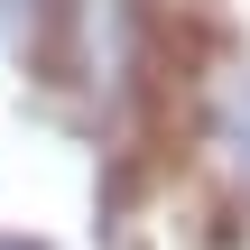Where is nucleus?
Masks as SVG:
<instances>
[{"instance_id":"obj_1","label":"nucleus","mask_w":250,"mask_h":250,"mask_svg":"<svg viewBox=\"0 0 250 250\" xmlns=\"http://www.w3.org/2000/svg\"><path fill=\"white\" fill-rule=\"evenodd\" d=\"M186 0H46L37 37H28V74L46 83V102L111 148H148L167 130V93L186 65Z\"/></svg>"},{"instance_id":"obj_3","label":"nucleus","mask_w":250,"mask_h":250,"mask_svg":"<svg viewBox=\"0 0 250 250\" xmlns=\"http://www.w3.org/2000/svg\"><path fill=\"white\" fill-rule=\"evenodd\" d=\"M37 19H46V0H0V46H9V56H28Z\"/></svg>"},{"instance_id":"obj_2","label":"nucleus","mask_w":250,"mask_h":250,"mask_svg":"<svg viewBox=\"0 0 250 250\" xmlns=\"http://www.w3.org/2000/svg\"><path fill=\"white\" fill-rule=\"evenodd\" d=\"M158 139H176V167L204 186L213 213L250 223V56L241 46H186Z\"/></svg>"}]
</instances>
